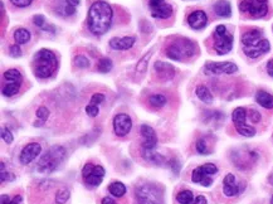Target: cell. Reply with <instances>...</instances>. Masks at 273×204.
I'll return each instance as SVG.
<instances>
[{"label": "cell", "mask_w": 273, "mask_h": 204, "mask_svg": "<svg viewBox=\"0 0 273 204\" xmlns=\"http://www.w3.org/2000/svg\"><path fill=\"white\" fill-rule=\"evenodd\" d=\"M151 56H152V50H150L147 55H145L144 57L140 60V62H137L136 73H139V75L145 73V71L147 70V65H149V61H150V58H151Z\"/></svg>", "instance_id": "obj_31"}, {"label": "cell", "mask_w": 273, "mask_h": 204, "mask_svg": "<svg viewBox=\"0 0 273 204\" xmlns=\"http://www.w3.org/2000/svg\"><path fill=\"white\" fill-rule=\"evenodd\" d=\"M37 117L38 119L42 120V121H45V120L49 117V110H48L47 107H44V106L39 107V109L37 110Z\"/></svg>", "instance_id": "obj_38"}, {"label": "cell", "mask_w": 273, "mask_h": 204, "mask_svg": "<svg viewBox=\"0 0 273 204\" xmlns=\"http://www.w3.org/2000/svg\"><path fill=\"white\" fill-rule=\"evenodd\" d=\"M70 195H71V193L67 188H61V189L57 190V193H56V203L66 204L67 203V200L70 199Z\"/></svg>", "instance_id": "obj_32"}, {"label": "cell", "mask_w": 273, "mask_h": 204, "mask_svg": "<svg viewBox=\"0 0 273 204\" xmlns=\"http://www.w3.org/2000/svg\"><path fill=\"white\" fill-rule=\"evenodd\" d=\"M236 72H238V67L232 62H210L204 66V73L206 75H222V73L232 75Z\"/></svg>", "instance_id": "obj_11"}, {"label": "cell", "mask_w": 273, "mask_h": 204, "mask_svg": "<svg viewBox=\"0 0 273 204\" xmlns=\"http://www.w3.org/2000/svg\"><path fill=\"white\" fill-rule=\"evenodd\" d=\"M76 13V7L71 5L68 0H57L56 3V14L61 17H71Z\"/></svg>", "instance_id": "obj_22"}, {"label": "cell", "mask_w": 273, "mask_h": 204, "mask_svg": "<svg viewBox=\"0 0 273 204\" xmlns=\"http://www.w3.org/2000/svg\"><path fill=\"white\" fill-rule=\"evenodd\" d=\"M239 10L253 19L263 18L268 13V0H241Z\"/></svg>", "instance_id": "obj_7"}, {"label": "cell", "mask_w": 273, "mask_h": 204, "mask_svg": "<svg viewBox=\"0 0 273 204\" xmlns=\"http://www.w3.org/2000/svg\"><path fill=\"white\" fill-rule=\"evenodd\" d=\"M40 151H42V146L38 142H29V144L25 145L24 149L20 152L19 162L23 165H28L40 154Z\"/></svg>", "instance_id": "obj_14"}, {"label": "cell", "mask_w": 273, "mask_h": 204, "mask_svg": "<svg viewBox=\"0 0 273 204\" xmlns=\"http://www.w3.org/2000/svg\"><path fill=\"white\" fill-rule=\"evenodd\" d=\"M191 180H193V183L201 184V185H204V187H209V185H211V183H213L211 178H209V175H206L200 167L193 170Z\"/></svg>", "instance_id": "obj_24"}, {"label": "cell", "mask_w": 273, "mask_h": 204, "mask_svg": "<svg viewBox=\"0 0 273 204\" xmlns=\"http://www.w3.org/2000/svg\"><path fill=\"white\" fill-rule=\"evenodd\" d=\"M33 20H34V24L37 25L38 28H40V29H43V28L47 25V22H45L44 17L43 15H34V18H33Z\"/></svg>", "instance_id": "obj_39"}, {"label": "cell", "mask_w": 273, "mask_h": 204, "mask_svg": "<svg viewBox=\"0 0 273 204\" xmlns=\"http://www.w3.org/2000/svg\"><path fill=\"white\" fill-rule=\"evenodd\" d=\"M271 204H273V195H272V198H271Z\"/></svg>", "instance_id": "obj_50"}, {"label": "cell", "mask_w": 273, "mask_h": 204, "mask_svg": "<svg viewBox=\"0 0 273 204\" xmlns=\"http://www.w3.org/2000/svg\"><path fill=\"white\" fill-rule=\"evenodd\" d=\"M132 129V120L127 114H117L114 117V131L117 136H125Z\"/></svg>", "instance_id": "obj_13"}, {"label": "cell", "mask_w": 273, "mask_h": 204, "mask_svg": "<svg viewBox=\"0 0 273 204\" xmlns=\"http://www.w3.org/2000/svg\"><path fill=\"white\" fill-rule=\"evenodd\" d=\"M223 193L227 197H236L241 193V187L237 184L236 177L233 174H227L223 180Z\"/></svg>", "instance_id": "obj_16"}, {"label": "cell", "mask_w": 273, "mask_h": 204, "mask_svg": "<svg viewBox=\"0 0 273 204\" xmlns=\"http://www.w3.org/2000/svg\"><path fill=\"white\" fill-rule=\"evenodd\" d=\"M4 80L8 83L3 87V95L7 96V97H12V96L17 95L23 82V77L19 71L8 70L4 73Z\"/></svg>", "instance_id": "obj_9"}, {"label": "cell", "mask_w": 273, "mask_h": 204, "mask_svg": "<svg viewBox=\"0 0 273 204\" xmlns=\"http://www.w3.org/2000/svg\"><path fill=\"white\" fill-rule=\"evenodd\" d=\"M196 96H198L199 100L203 101L204 104H211V102H213V95H211L210 91L203 85L196 87Z\"/></svg>", "instance_id": "obj_27"}, {"label": "cell", "mask_w": 273, "mask_h": 204, "mask_svg": "<svg viewBox=\"0 0 273 204\" xmlns=\"http://www.w3.org/2000/svg\"><path fill=\"white\" fill-rule=\"evenodd\" d=\"M2 183H5V180H14V175L10 174L9 172H5L4 169V163H2Z\"/></svg>", "instance_id": "obj_43"}, {"label": "cell", "mask_w": 273, "mask_h": 204, "mask_svg": "<svg viewBox=\"0 0 273 204\" xmlns=\"http://www.w3.org/2000/svg\"><path fill=\"white\" fill-rule=\"evenodd\" d=\"M262 30L253 28V29L247 30L246 33H243L242 35V44L243 47H254V45L258 44L263 38H262Z\"/></svg>", "instance_id": "obj_17"}, {"label": "cell", "mask_w": 273, "mask_h": 204, "mask_svg": "<svg viewBox=\"0 0 273 204\" xmlns=\"http://www.w3.org/2000/svg\"><path fill=\"white\" fill-rule=\"evenodd\" d=\"M188 24L193 29H203L208 24V17H206V14L203 10H195V12H193L188 17Z\"/></svg>", "instance_id": "obj_19"}, {"label": "cell", "mask_w": 273, "mask_h": 204, "mask_svg": "<svg viewBox=\"0 0 273 204\" xmlns=\"http://www.w3.org/2000/svg\"><path fill=\"white\" fill-rule=\"evenodd\" d=\"M190 204H208V202H206L205 197H203V195H199V197H196L195 199L193 200V203Z\"/></svg>", "instance_id": "obj_47"}, {"label": "cell", "mask_w": 273, "mask_h": 204, "mask_svg": "<svg viewBox=\"0 0 273 204\" xmlns=\"http://www.w3.org/2000/svg\"><path fill=\"white\" fill-rule=\"evenodd\" d=\"M14 40L17 42V44H25L30 40V33L28 29L24 28H19L14 32Z\"/></svg>", "instance_id": "obj_28"}, {"label": "cell", "mask_w": 273, "mask_h": 204, "mask_svg": "<svg viewBox=\"0 0 273 204\" xmlns=\"http://www.w3.org/2000/svg\"><path fill=\"white\" fill-rule=\"evenodd\" d=\"M267 72H268L269 76H272L273 77V60H271L268 63H267Z\"/></svg>", "instance_id": "obj_48"}, {"label": "cell", "mask_w": 273, "mask_h": 204, "mask_svg": "<svg viewBox=\"0 0 273 204\" xmlns=\"http://www.w3.org/2000/svg\"><path fill=\"white\" fill-rule=\"evenodd\" d=\"M149 7L152 17L157 19H169L173 15L172 5L165 0H149Z\"/></svg>", "instance_id": "obj_12"}, {"label": "cell", "mask_w": 273, "mask_h": 204, "mask_svg": "<svg viewBox=\"0 0 273 204\" xmlns=\"http://www.w3.org/2000/svg\"><path fill=\"white\" fill-rule=\"evenodd\" d=\"M269 48H271V45H269L268 40L262 39L261 42L257 45H254V47H243V50L244 53H246V56H248L249 58H258L259 56L268 52Z\"/></svg>", "instance_id": "obj_20"}, {"label": "cell", "mask_w": 273, "mask_h": 204, "mask_svg": "<svg viewBox=\"0 0 273 204\" xmlns=\"http://www.w3.org/2000/svg\"><path fill=\"white\" fill-rule=\"evenodd\" d=\"M104 101V96L102 93H94L91 97V105H97L98 106L101 102Z\"/></svg>", "instance_id": "obj_44"}, {"label": "cell", "mask_w": 273, "mask_h": 204, "mask_svg": "<svg viewBox=\"0 0 273 204\" xmlns=\"http://www.w3.org/2000/svg\"><path fill=\"white\" fill-rule=\"evenodd\" d=\"M247 119V110L244 107H238L233 111L232 114V120H233V124L236 126L237 131L242 135V136L246 137H252L256 135V129L249 125L246 124Z\"/></svg>", "instance_id": "obj_8"}, {"label": "cell", "mask_w": 273, "mask_h": 204, "mask_svg": "<svg viewBox=\"0 0 273 204\" xmlns=\"http://www.w3.org/2000/svg\"><path fill=\"white\" fill-rule=\"evenodd\" d=\"M177 200L180 204H190V203H193L194 195L190 190H182L180 193H178Z\"/></svg>", "instance_id": "obj_33"}, {"label": "cell", "mask_w": 273, "mask_h": 204, "mask_svg": "<svg viewBox=\"0 0 273 204\" xmlns=\"http://www.w3.org/2000/svg\"><path fill=\"white\" fill-rule=\"evenodd\" d=\"M140 132H141V136L144 139V142H142V149H149V150H155L157 145V136L155 134L154 129L149 125H142L141 129H140Z\"/></svg>", "instance_id": "obj_15"}, {"label": "cell", "mask_w": 273, "mask_h": 204, "mask_svg": "<svg viewBox=\"0 0 273 204\" xmlns=\"http://www.w3.org/2000/svg\"><path fill=\"white\" fill-rule=\"evenodd\" d=\"M249 117H251L252 122H254V124H258V122L261 121V115H259V112L256 111V110H251Z\"/></svg>", "instance_id": "obj_46"}, {"label": "cell", "mask_w": 273, "mask_h": 204, "mask_svg": "<svg viewBox=\"0 0 273 204\" xmlns=\"http://www.w3.org/2000/svg\"><path fill=\"white\" fill-rule=\"evenodd\" d=\"M149 104L151 105L154 109H161V107L165 106V104H167V97H165L164 95H161V93H156V95L150 96Z\"/></svg>", "instance_id": "obj_30"}, {"label": "cell", "mask_w": 273, "mask_h": 204, "mask_svg": "<svg viewBox=\"0 0 273 204\" xmlns=\"http://www.w3.org/2000/svg\"><path fill=\"white\" fill-rule=\"evenodd\" d=\"M66 158V150L65 147L56 145V146L50 147L48 151L43 154L40 158L39 163H38V169L43 173H52L60 167L61 163L65 160Z\"/></svg>", "instance_id": "obj_4"}, {"label": "cell", "mask_w": 273, "mask_h": 204, "mask_svg": "<svg viewBox=\"0 0 273 204\" xmlns=\"http://www.w3.org/2000/svg\"><path fill=\"white\" fill-rule=\"evenodd\" d=\"M104 169L101 165H93L91 163L86 164L82 170V177L86 184L91 185V187H97L102 183V179L104 177Z\"/></svg>", "instance_id": "obj_10"}, {"label": "cell", "mask_w": 273, "mask_h": 204, "mask_svg": "<svg viewBox=\"0 0 273 204\" xmlns=\"http://www.w3.org/2000/svg\"><path fill=\"white\" fill-rule=\"evenodd\" d=\"M214 13L221 18H228L232 14V7L227 0H218L213 7Z\"/></svg>", "instance_id": "obj_25"}, {"label": "cell", "mask_w": 273, "mask_h": 204, "mask_svg": "<svg viewBox=\"0 0 273 204\" xmlns=\"http://www.w3.org/2000/svg\"><path fill=\"white\" fill-rule=\"evenodd\" d=\"M256 101L258 102V105H261L262 107H264V109H273V96L271 93L266 92V91L259 90L258 92L256 93Z\"/></svg>", "instance_id": "obj_26"}, {"label": "cell", "mask_w": 273, "mask_h": 204, "mask_svg": "<svg viewBox=\"0 0 273 204\" xmlns=\"http://www.w3.org/2000/svg\"><path fill=\"white\" fill-rule=\"evenodd\" d=\"M141 155L146 162L152 163L155 165H164L165 163V158L161 154H159V152L154 151V150L142 149L141 147Z\"/></svg>", "instance_id": "obj_23"}, {"label": "cell", "mask_w": 273, "mask_h": 204, "mask_svg": "<svg viewBox=\"0 0 273 204\" xmlns=\"http://www.w3.org/2000/svg\"><path fill=\"white\" fill-rule=\"evenodd\" d=\"M75 65L78 68H87L90 67V61L85 57V56H77L75 58Z\"/></svg>", "instance_id": "obj_36"}, {"label": "cell", "mask_w": 273, "mask_h": 204, "mask_svg": "<svg viewBox=\"0 0 273 204\" xmlns=\"http://www.w3.org/2000/svg\"><path fill=\"white\" fill-rule=\"evenodd\" d=\"M154 70L157 73V77L161 81H170L175 76V68L170 63L159 61V62L155 63Z\"/></svg>", "instance_id": "obj_18"}, {"label": "cell", "mask_w": 273, "mask_h": 204, "mask_svg": "<svg viewBox=\"0 0 273 204\" xmlns=\"http://www.w3.org/2000/svg\"><path fill=\"white\" fill-rule=\"evenodd\" d=\"M195 146H196V151H198L199 154H201V155L209 154L208 145H206V141L204 139H199L198 141H196Z\"/></svg>", "instance_id": "obj_35"}, {"label": "cell", "mask_w": 273, "mask_h": 204, "mask_svg": "<svg viewBox=\"0 0 273 204\" xmlns=\"http://www.w3.org/2000/svg\"><path fill=\"white\" fill-rule=\"evenodd\" d=\"M9 53H10V56H12L13 58H18V57H20V56H22V50H20L19 45H17V44H14V45H12V47H10Z\"/></svg>", "instance_id": "obj_45"}, {"label": "cell", "mask_w": 273, "mask_h": 204, "mask_svg": "<svg viewBox=\"0 0 273 204\" xmlns=\"http://www.w3.org/2000/svg\"><path fill=\"white\" fill-rule=\"evenodd\" d=\"M57 57L49 49H40L35 53L33 60V70L35 77L38 78H49L57 70Z\"/></svg>", "instance_id": "obj_2"}, {"label": "cell", "mask_w": 273, "mask_h": 204, "mask_svg": "<svg viewBox=\"0 0 273 204\" xmlns=\"http://www.w3.org/2000/svg\"><path fill=\"white\" fill-rule=\"evenodd\" d=\"M86 112H87L88 116L96 117L99 112L98 106H97V105H88V106L86 107Z\"/></svg>", "instance_id": "obj_40"}, {"label": "cell", "mask_w": 273, "mask_h": 204, "mask_svg": "<svg viewBox=\"0 0 273 204\" xmlns=\"http://www.w3.org/2000/svg\"><path fill=\"white\" fill-rule=\"evenodd\" d=\"M135 44L134 37H124V38H112L110 40V47L115 50H127Z\"/></svg>", "instance_id": "obj_21"}, {"label": "cell", "mask_w": 273, "mask_h": 204, "mask_svg": "<svg viewBox=\"0 0 273 204\" xmlns=\"http://www.w3.org/2000/svg\"><path fill=\"white\" fill-rule=\"evenodd\" d=\"M135 195L139 204H164L162 190L152 183H144L136 187Z\"/></svg>", "instance_id": "obj_5"}, {"label": "cell", "mask_w": 273, "mask_h": 204, "mask_svg": "<svg viewBox=\"0 0 273 204\" xmlns=\"http://www.w3.org/2000/svg\"><path fill=\"white\" fill-rule=\"evenodd\" d=\"M214 50L218 55H227L233 48V35L228 33L226 25H218L214 30Z\"/></svg>", "instance_id": "obj_6"}, {"label": "cell", "mask_w": 273, "mask_h": 204, "mask_svg": "<svg viewBox=\"0 0 273 204\" xmlns=\"http://www.w3.org/2000/svg\"><path fill=\"white\" fill-rule=\"evenodd\" d=\"M112 12L111 5L103 0L94 2L88 10V29L94 35H102L110 29L112 24Z\"/></svg>", "instance_id": "obj_1"}, {"label": "cell", "mask_w": 273, "mask_h": 204, "mask_svg": "<svg viewBox=\"0 0 273 204\" xmlns=\"http://www.w3.org/2000/svg\"><path fill=\"white\" fill-rule=\"evenodd\" d=\"M112 70V61L108 58H101L97 63V71L101 73H107Z\"/></svg>", "instance_id": "obj_34"}, {"label": "cell", "mask_w": 273, "mask_h": 204, "mask_svg": "<svg viewBox=\"0 0 273 204\" xmlns=\"http://www.w3.org/2000/svg\"><path fill=\"white\" fill-rule=\"evenodd\" d=\"M101 204H116V202H115V200L112 199V198L104 197L103 199H102V203Z\"/></svg>", "instance_id": "obj_49"}, {"label": "cell", "mask_w": 273, "mask_h": 204, "mask_svg": "<svg viewBox=\"0 0 273 204\" xmlns=\"http://www.w3.org/2000/svg\"><path fill=\"white\" fill-rule=\"evenodd\" d=\"M2 139L4 140V141L7 142V144H10V142H13L12 132H10L8 129H5V127L2 130Z\"/></svg>", "instance_id": "obj_42"}, {"label": "cell", "mask_w": 273, "mask_h": 204, "mask_svg": "<svg viewBox=\"0 0 273 204\" xmlns=\"http://www.w3.org/2000/svg\"><path fill=\"white\" fill-rule=\"evenodd\" d=\"M10 2L17 8H27L32 4L33 0H10Z\"/></svg>", "instance_id": "obj_41"}, {"label": "cell", "mask_w": 273, "mask_h": 204, "mask_svg": "<svg viewBox=\"0 0 273 204\" xmlns=\"http://www.w3.org/2000/svg\"><path fill=\"white\" fill-rule=\"evenodd\" d=\"M108 192L111 193V194L114 195V197H117V198L124 197L125 193H126V187H125L124 183L114 182V183H111V184H110Z\"/></svg>", "instance_id": "obj_29"}, {"label": "cell", "mask_w": 273, "mask_h": 204, "mask_svg": "<svg viewBox=\"0 0 273 204\" xmlns=\"http://www.w3.org/2000/svg\"><path fill=\"white\" fill-rule=\"evenodd\" d=\"M196 52H198V48L193 40L180 37L168 45L165 55L173 61H184L195 56Z\"/></svg>", "instance_id": "obj_3"}, {"label": "cell", "mask_w": 273, "mask_h": 204, "mask_svg": "<svg viewBox=\"0 0 273 204\" xmlns=\"http://www.w3.org/2000/svg\"><path fill=\"white\" fill-rule=\"evenodd\" d=\"M200 168L203 169V172L205 173L206 175H214L218 173V168H216L214 164H210V163H209V164L201 165Z\"/></svg>", "instance_id": "obj_37"}]
</instances>
